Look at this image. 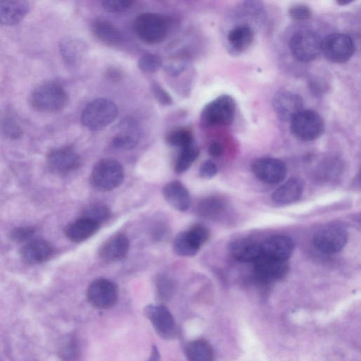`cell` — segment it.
<instances>
[{"label":"cell","mask_w":361,"mask_h":361,"mask_svg":"<svg viewBox=\"0 0 361 361\" xmlns=\"http://www.w3.org/2000/svg\"><path fill=\"white\" fill-rule=\"evenodd\" d=\"M235 114V102L228 94H223L209 102L202 109L200 121L202 126L217 127L231 124Z\"/></svg>","instance_id":"7a4b0ae2"},{"label":"cell","mask_w":361,"mask_h":361,"mask_svg":"<svg viewBox=\"0 0 361 361\" xmlns=\"http://www.w3.org/2000/svg\"><path fill=\"white\" fill-rule=\"evenodd\" d=\"M207 227L195 224L188 231L179 233L174 238L173 248L181 257H192L197 254L202 245L209 239Z\"/></svg>","instance_id":"9c48e42d"},{"label":"cell","mask_w":361,"mask_h":361,"mask_svg":"<svg viewBox=\"0 0 361 361\" xmlns=\"http://www.w3.org/2000/svg\"><path fill=\"white\" fill-rule=\"evenodd\" d=\"M32 106L42 112H56L68 103V94L59 83L49 82L37 87L31 97Z\"/></svg>","instance_id":"277c9868"},{"label":"cell","mask_w":361,"mask_h":361,"mask_svg":"<svg viewBox=\"0 0 361 361\" xmlns=\"http://www.w3.org/2000/svg\"><path fill=\"white\" fill-rule=\"evenodd\" d=\"M151 90L154 98L162 105L169 106L172 104L173 99L170 94L158 82H152Z\"/></svg>","instance_id":"ab89813d"},{"label":"cell","mask_w":361,"mask_h":361,"mask_svg":"<svg viewBox=\"0 0 361 361\" xmlns=\"http://www.w3.org/2000/svg\"><path fill=\"white\" fill-rule=\"evenodd\" d=\"M117 106L110 99L98 98L86 105L81 114L82 125L91 130H102L117 118Z\"/></svg>","instance_id":"3957f363"},{"label":"cell","mask_w":361,"mask_h":361,"mask_svg":"<svg viewBox=\"0 0 361 361\" xmlns=\"http://www.w3.org/2000/svg\"><path fill=\"white\" fill-rule=\"evenodd\" d=\"M231 255L241 262H255L262 256L260 243L250 238H239L229 245Z\"/></svg>","instance_id":"7402d4cb"},{"label":"cell","mask_w":361,"mask_h":361,"mask_svg":"<svg viewBox=\"0 0 361 361\" xmlns=\"http://www.w3.org/2000/svg\"><path fill=\"white\" fill-rule=\"evenodd\" d=\"M124 170L116 159H102L93 166L90 173V183L99 191L107 192L119 187L124 180Z\"/></svg>","instance_id":"6da1fadb"},{"label":"cell","mask_w":361,"mask_h":361,"mask_svg":"<svg viewBox=\"0 0 361 361\" xmlns=\"http://www.w3.org/2000/svg\"><path fill=\"white\" fill-rule=\"evenodd\" d=\"M291 133L298 140L312 141L324 131V123L320 115L313 110H302L290 121Z\"/></svg>","instance_id":"8992f818"},{"label":"cell","mask_w":361,"mask_h":361,"mask_svg":"<svg viewBox=\"0 0 361 361\" xmlns=\"http://www.w3.org/2000/svg\"><path fill=\"white\" fill-rule=\"evenodd\" d=\"M163 66L162 59L157 54L142 56L137 62L138 68L144 73L152 74L157 72Z\"/></svg>","instance_id":"836d02e7"},{"label":"cell","mask_w":361,"mask_h":361,"mask_svg":"<svg viewBox=\"0 0 361 361\" xmlns=\"http://www.w3.org/2000/svg\"><path fill=\"white\" fill-rule=\"evenodd\" d=\"M262 256L286 262L292 255L294 244L290 238L275 235L260 243Z\"/></svg>","instance_id":"ac0fdd59"},{"label":"cell","mask_w":361,"mask_h":361,"mask_svg":"<svg viewBox=\"0 0 361 361\" xmlns=\"http://www.w3.org/2000/svg\"><path fill=\"white\" fill-rule=\"evenodd\" d=\"M0 129L2 134L9 139H17L23 134L20 126L13 117L9 116L3 118Z\"/></svg>","instance_id":"d590c367"},{"label":"cell","mask_w":361,"mask_h":361,"mask_svg":"<svg viewBox=\"0 0 361 361\" xmlns=\"http://www.w3.org/2000/svg\"><path fill=\"white\" fill-rule=\"evenodd\" d=\"M137 36L149 44L163 42L169 32V23L161 15L155 13H143L137 16L134 23Z\"/></svg>","instance_id":"5b68a950"},{"label":"cell","mask_w":361,"mask_h":361,"mask_svg":"<svg viewBox=\"0 0 361 361\" xmlns=\"http://www.w3.org/2000/svg\"><path fill=\"white\" fill-rule=\"evenodd\" d=\"M224 208L223 201L216 197L202 199L197 204L199 214L207 218H214L220 214Z\"/></svg>","instance_id":"d6a6232c"},{"label":"cell","mask_w":361,"mask_h":361,"mask_svg":"<svg viewBox=\"0 0 361 361\" xmlns=\"http://www.w3.org/2000/svg\"><path fill=\"white\" fill-rule=\"evenodd\" d=\"M303 181L292 178L278 188L272 194L273 200L279 204H288L298 200L302 195Z\"/></svg>","instance_id":"4316f807"},{"label":"cell","mask_w":361,"mask_h":361,"mask_svg":"<svg viewBox=\"0 0 361 361\" xmlns=\"http://www.w3.org/2000/svg\"><path fill=\"white\" fill-rule=\"evenodd\" d=\"M60 52L64 61L71 66L80 64L87 54V44L81 39L66 37L59 44Z\"/></svg>","instance_id":"603a6c76"},{"label":"cell","mask_w":361,"mask_h":361,"mask_svg":"<svg viewBox=\"0 0 361 361\" xmlns=\"http://www.w3.org/2000/svg\"><path fill=\"white\" fill-rule=\"evenodd\" d=\"M355 49L354 42L347 34L332 33L322 39L321 51L333 63L346 62L353 55Z\"/></svg>","instance_id":"ba28073f"},{"label":"cell","mask_w":361,"mask_h":361,"mask_svg":"<svg viewBox=\"0 0 361 361\" xmlns=\"http://www.w3.org/2000/svg\"><path fill=\"white\" fill-rule=\"evenodd\" d=\"M166 142L180 149L194 142L192 131L185 127H179L169 131L166 136Z\"/></svg>","instance_id":"1f68e13d"},{"label":"cell","mask_w":361,"mask_h":361,"mask_svg":"<svg viewBox=\"0 0 361 361\" xmlns=\"http://www.w3.org/2000/svg\"><path fill=\"white\" fill-rule=\"evenodd\" d=\"M116 133L112 139V145L118 149L134 148L141 137V129L133 118H125L116 126Z\"/></svg>","instance_id":"2e32d148"},{"label":"cell","mask_w":361,"mask_h":361,"mask_svg":"<svg viewBox=\"0 0 361 361\" xmlns=\"http://www.w3.org/2000/svg\"><path fill=\"white\" fill-rule=\"evenodd\" d=\"M29 11V3L25 1H0V23L15 25L21 21Z\"/></svg>","instance_id":"484cf974"},{"label":"cell","mask_w":361,"mask_h":361,"mask_svg":"<svg viewBox=\"0 0 361 361\" xmlns=\"http://www.w3.org/2000/svg\"><path fill=\"white\" fill-rule=\"evenodd\" d=\"M255 33L247 25H238L228 33L227 40L231 49L236 53L247 50L254 41Z\"/></svg>","instance_id":"83f0119b"},{"label":"cell","mask_w":361,"mask_h":361,"mask_svg":"<svg viewBox=\"0 0 361 361\" xmlns=\"http://www.w3.org/2000/svg\"><path fill=\"white\" fill-rule=\"evenodd\" d=\"M82 216L101 225L110 217V210L104 205L93 204L85 209Z\"/></svg>","instance_id":"e575fe53"},{"label":"cell","mask_w":361,"mask_h":361,"mask_svg":"<svg viewBox=\"0 0 361 361\" xmlns=\"http://www.w3.org/2000/svg\"><path fill=\"white\" fill-rule=\"evenodd\" d=\"M35 233L33 226H20L13 228L9 235L11 240L16 243H23L28 240Z\"/></svg>","instance_id":"f35d334b"},{"label":"cell","mask_w":361,"mask_h":361,"mask_svg":"<svg viewBox=\"0 0 361 361\" xmlns=\"http://www.w3.org/2000/svg\"><path fill=\"white\" fill-rule=\"evenodd\" d=\"M217 171V166L210 160L204 161L200 168V174L204 178H213L216 176Z\"/></svg>","instance_id":"7bdbcfd3"},{"label":"cell","mask_w":361,"mask_h":361,"mask_svg":"<svg viewBox=\"0 0 361 361\" xmlns=\"http://www.w3.org/2000/svg\"><path fill=\"white\" fill-rule=\"evenodd\" d=\"M118 297V289L113 281L106 279L93 281L87 290L89 302L99 309H107L114 306Z\"/></svg>","instance_id":"8fae6325"},{"label":"cell","mask_w":361,"mask_h":361,"mask_svg":"<svg viewBox=\"0 0 361 361\" xmlns=\"http://www.w3.org/2000/svg\"><path fill=\"white\" fill-rule=\"evenodd\" d=\"M322 39L311 30L295 32L289 41L292 55L299 61L309 62L316 59L321 52Z\"/></svg>","instance_id":"52a82bcc"},{"label":"cell","mask_w":361,"mask_h":361,"mask_svg":"<svg viewBox=\"0 0 361 361\" xmlns=\"http://www.w3.org/2000/svg\"><path fill=\"white\" fill-rule=\"evenodd\" d=\"M100 225L85 218L80 217L67 225L65 235L72 242L82 243L92 236L99 229Z\"/></svg>","instance_id":"d4e9b609"},{"label":"cell","mask_w":361,"mask_h":361,"mask_svg":"<svg viewBox=\"0 0 361 361\" xmlns=\"http://www.w3.org/2000/svg\"><path fill=\"white\" fill-rule=\"evenodd\" d=\"M289 16L295 20H306L312 17L311 9L305 5H295L288 10Z\"/></svg>","instance_id":"60d3db41"},{"label":"cell","mask_w":361,"mask_h":361,"mask_svg":"<svg viewBox=\"0 0 361 361\" xmlns=\"http://www.w3.org/2000/svg\"><path fill=\"white\" fill-rule=\"evenodd\" d=\"M47 162L51 172L66 174L79 166L80 159L73 149L63 147L51 150L47 155Z\"/></svg>","instance_id":"9a60e30c"},{"label":"cell","mask_w":361,"mask_h":361,"mask_svg":"<svg viewBox=\"0 0 361 361\" xmlns=\"http://www.w3.org/2000/svg\"><path fill=\"white\" fill-rule=\"evenodd\" d=\"M94 37L108 46L118 45L123 39L121 32L111 22L103 18H96L91 23Z\"/></svg>","instance_id":"cb8c5ba5"},{"label":"cell","mask_w":361,"mask_h":361,"mask_svg":"<svg viewBox=\"0 0 361 361\" xmlns=\"http://www.w3.org/2000/svg\"><path fill=\"white\" fill-rule=\"evenodd\" d=\"M166 201L175 209L187 211L191 205L190 195L188 189L178 180L166 183L162 190Z\"/></svg>","instance_id":"44dd1931"},{"label":"cell","mask_w":361,"mask_h":361,"mask_svg":"<svg viewBox=\"0 0 361 361\" xmlns=\"http://www.w3.org/2000/svg\"><path fill=\"white\" fill-rule=\"evenodd\" d=\"M187 63L184 61L169 62L164 66V72L171 77L178 76L185 71Z\"/></svg>","instance_id":"b9f144b4"},{"label":"cell","mask_w":361,"mask_h":361,"mask_svg":"<svg viewBox=\"0 0 361 361\" xmlns=\"http://www.w3.org/2000/svg\"><path fill=\"white\" fill-rule=\"evenodd\" d=\"M157 289L159 297L163 300L170 299L174 291V284L168 276L160 275L156 281Z\"/></svg>","instance_id":"8d00e7d4"},{"label":"cell","mask_w":361,"mask_h":361,"mask_svg":"<svg viewBox=\"0 0 361 361\" xmlns=\"http://www.w3.org/2000/svg\"><path fill=\"white\" fill-rule=\"evenodd\" d=\"M57 353L63 361L77 360L80 350L76 338L73 335H66L63 337L58 344Z\"/></svg>","instance_id":"f546056e"},{"label":"cell","mask_w":361,"mask_h":361,"mask_svg":"<svg viewBox=\"0 0 361 361\" xmlns=\"http://www.w3.org/2000/svg\"><path fill=\"white\" fill-rule=\"evenodd\" d=\"M54 253V247L42 239L29 240L20 250L22 260L30 265L44 262L51 259Z\"/></svg>","instance_id":"d6986e66"},{"label":"cell","mask_w":361,"mask_h":361,"mask_svg":"<svg viewBox=\"0 0 361 361\" xmlns=\"http://www.w3.org/2000/svg\"><path fill=\"white\" fill-rule=\"evenodd\" d=\"M200 154L198 147L194 142L181 148L175 164V171L182 173L186 171L196 160Z\"/></svg>","instance_id":"4dcf8cb0"},{"label":"cell","mask_w":361,"mask_h":361,"mask_svg":"<svg viewBox=\"0 0 361 361\" xmlns=\"http://www.w3.org/2000/svg\"><path fill=\"white\" fill-rule=\"evenodd\" d=\"M255 176L268 184H277L284 180L287 174L286 164L276 158L266 157L255 160L251 164Z\"/></svg>","instance_id":"4fadbf2b"},{"label":"cell","mask_w":361,"mask_h":361,"mask_svg":"<svg viewBox=\"0 0 361 361\" xmlns=\"http://www.w3.org/2000/svg\"><path fill=\"white\" fill-rule=\"evenodd\" d=\"M135 1L132 0H104L102 7L111 13H122L130 9Z\"/></svg>","instance_id":"74e56055"},{"label":"cell","mask_w":361,"mask_h":361,"mask_svg":"<svg viewBox=\"0 0 361 361\" xmlns=\"http://www.w3.org/2000/svg\"><path fill=\"white\" fill-rule=\"evenodd\" d=\"M129 240L121 233H117L106 240L99 249V257L104 262H113L124 259L129 250Z\"/></svg>","instance_id":"ffe728a7"},{"label":"cell","mask_w":361,"mask_h":361,"mask_svg":"<svg viewBox=\"0 0 361 361\" xmlns=\"http://www.w3.org/2000/svg\"><path fill=\"white\" fill-rule=\"evenodd\" d=\"M347 240L348 233L345 228L336 224L320 228L313 236L314 246L326 254L340 252L345 247Z\"/></svg>","instance_id":"30bf717a"},{"label":"cell","mask_w":361,"mask_h":361,"mask_svg":"<svg viewBox=\"0 0 361 361\" xmlns=\"http://www.w3.org/2000/svg\"><path fill=\"white\" fill-rule=\"evenodd\" d=\"M302 97L291 91L281 90L274 96L272 106L277 117L283 121H290L303 108Z\"/></svg>","instance_id":"5bb4252c"},{"label":"cell","mask_w":361,"mask_h":361,"mask_svg":"<svg viewBox=\"0 0 361 361\" xmlns=\"http://www.w3.org/2000/svg\"><path fill=\"white\" fill-rule=\"evenodd\" d=\"M223 152L222 145L217 141L212 142L208 147V152L213 157H219L222 155Z\"/></svg>","instance_id":"ee69618b"},{"label":"cell","mask_w":361,"mask_h":361,"mask_svg":"<svg viewBox=\"0 0 361 361\" xmlns=\"http://www.w3.org/2000/svg\"><path fill=\"white\" fill-rule=\"evenodd\" d=\"M147 361H161L160 353L156 345L152 346L151 355Z\"/></svg>","instance_id":"f6af8a7d"},{"label":"cell","mask_w":361,"mask_h":361,"mask_svg":"<svg viewBox=\"0 0 361 361\" xmlns=\"http://www.w3.org/2000/svg\"><path fill=\"white\" fill-rule=\"evenodd\" d=\"M144 313L160 337L173 339L176 336L177 326L166 307L161 305H148L145 307Z\"/></svg>","instance_id":"7c38bea8"},{"label":"cell","mask_w":361,"mask_h":361,"mask_svg":"<svg viewBox=\"0 0 361 361\" xmlns=\"http://www.w3.org/2000/svg\"><path fill=\"white\" fill-rule=\"evenodd\" d=\"M254 272L263 282H274L285 278L288 272L286 262L261 256L254 262Z\"/></svg>","instance_id":"e0dca14e"},{"label":"cell","mask_w":361,"mask_h":361,"mask_svg":"<svg viewBox=\"0 0 361 361\" xmlns=\"http://www.w3.org/2000/svg\"><path fill=\"white\" fill-rule=\"evenodd\" d=\"M188 361H214V351L211 345L204 339L189 342L185 349Z\"/></svg>","instance_id":"f1b7e54d"}]
</instances>
